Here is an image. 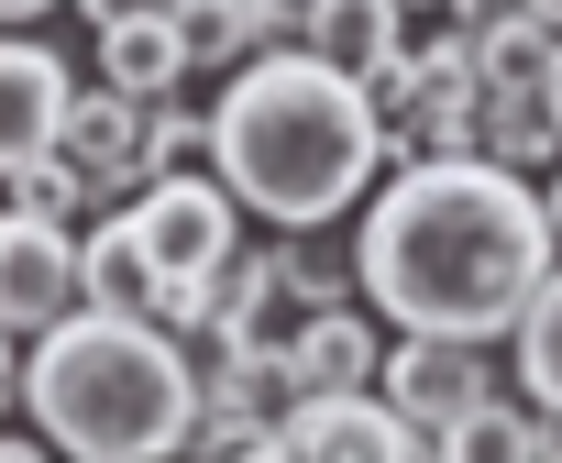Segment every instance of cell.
<instances>
[{"mask_svg":"<svg viewBox=\"0 0 562 463\" xmlns=\"http://www.w3.org/2000/svg\"><path fill=\"white\" fill-rule=\"evenodd\" d=\"M551 266H562L551 199L496 155H419L397 188H375V210L353 232V276L397 331L496 342V331H518V309Z\"/></svg>","mask_w":562,"mask_h":463,"instance_id":"6da1fadb","label":"cell"},{"mask_svg":"<svg viewBox=\"0 0 562 463\" xmlns=\"http://www.w3.org/2000/svg\"><path fill=\"white\" fill-rule=\"evenodd\" d=\"M375 166H397V133H386V111H375V89L353 67H331L321 45H276V56L232 67V89H221V177L243 188L254 221L321 232L375 188Z\"/></svg>","mask_w":562,"mask_h":463,"instance_id":"7a4b0ae2","label":"cell"},{"mask_svg":"<svg viewBox=\"0 0 562 463\" xmlns=\"http://www.w3.org/2000/svg\"><path fill=\"white\" fill-rule=\"evenodd\" d=\"M23 419L56 452H100V463H144L177 452L199 430V364L166 320L144 309H78L34 342L23 364Z\"/></svg>","mask_w":562,"mask_h":463,"instance_id":"3957f363","label":"cell"},{"mask_svg":"<svg viewBox=\"0 0 562 463\" xmlns=\"http://www.w3.org/2000/svg\"><path fill=\"white\" fill-rule=\"evenodd\" d=\"M78 309H89V232L45 221V210H12V232H0V320L23 342H45Z\"/></svg>","mask_w":562,"mask_h":463,"instance_id":"277c9868","label":"cell"},{"mask_svg":"<svg viewBox=\"0 0 562 463\" xmlns=\"http://www.w3.org/2000/svg\"><path fill=\"white\" fill-rule=\"evenodd\" d=\"M386 397L419 419L430 452H452V430L496 397V364H485V342H463V331H397V342H386Z\"/></svg>","mask_w":562,"mask_h":463,"instance_id":"5b68a950","label":"cell"},{"mask_svg":"<svg viewBox=\"0 0 562 463\" xmlns=\"http://www.w3.org/2000/svg\"><path fill=\"white\" fill-rule=\"evenodd\" d=\"M288 452H364V463H397V452H430L419 419L386 397V386H310L288 408Z\"/></svg>","mask_w":562,"mask_h":463,"instance_id":"8992f818","label":"cell"},{"mask_svg":"<svg viewBox=\"0 0 562 463\" xmlns=\"http://www.w3.org/2000/svg\"><path fill=\"white\" fill-rule=\"evenodd\" d=\"M144 111L155 100H133L122 78H100V89H78V111H67V155L100 177V188H144Z\"/></svg>","mask_w":562,"mask_h":463,"instance_id":"52a82bcc","label":"cell"},{"mask_svg":"<svg viewBox=\"0 0 562 463\" xmlns=\"http://www.w3.org/2000/svg\"><path fill=\"white\" fill-rule=\"evenodd\" d=\"M299 45H321L331 67L375 78L408 56V0H299Z\"/></svg>","mask_w":562,"mask_h":463,"instance_id":"ba28073f","label":"cell"},{"mask_svg":"<svg viewBox=\"0 0 562 463\" xmlns=\"http://www.w3.org/2000/svg\"><path fill=\"white\" fill-rule=\"evenodd\" d=\"M0 100H12V155H34V144L67 133V111H78V67H67L56 45L12 34V56H0Z\"/></svg>","mask_w":562,"mask_h":463,"instance_id":"9c48e42d","label":"cell"},{"mask_svg":"<svg viewBox=\"0 0 562 463\" xmlns=\"http://www.w3.org/2000/svg\"><path fill=\"white\" fill-rule=\"evenodd\" d=\"M100 78H122L133 100H166V89H188V78H199V56H188L177 12H133V23H111V34H100Z\"/></svg>","mask_w":562,"mask_h":463,"instance_id":"30bf717a","label":"cell"},{"mask_svg":"<svg viewBox=\"0 0 562 463\" xmlns=\"http://www.w3.org/2000/svg\"><path fill=\"white\" fill-rule=\"evenodd\" d=\"M288 353H299V375L310 386H386V342H375V320L364 309H310L299 331H288Z\"/></svg>","mask_w":562,"mask_h":463,"instance_id":"8fae6325","label":"cell"},{"mask_svg":"<svg viewBox=\"0 0 562 463\" xmlns=\"http://www.w3.org/2000/svg\"><path fill=\"white\" fill-rule=\"evenodd\" d=\"M276 298H288V255L254 244V255H232V266L210 276V320H199V331H221V342H265V331H276Z\"/></svg>","mask_w":562,"mask_h":463,"instance_id":"7c38bea8","label":"cell"},{"mask_svg":"<svg viewBox=\"0 0 562 463\" xmlns=\"http://www.w3.org/2000/svg\"><path fill=\"white\" fill-rule=\"evenodd\" d=\"M551 67H562V23L551 12H518V23L474 34V78L485 89H551Z\"/></svg>","mask_w":562,"mask_h":463,"instance_id":"4fadbf2b","label":"cell"},{"mask_svg":"<svg viewBox=\"0 0 562 463\" xmlns=\"http://www.w3.org/2000/svg\"><path fill=\"white\" fill-rule=\"evenodd\" d=\"M507 375H518L540 408H562V266L529 287V309H518V331H507Z\"/></svg>","mask_w":562,"mask_h":463,"instance_id":"5bb4252c","label":"cell"},{"mask_svg":"<svg viewBox=\"0 0 562 463\" xmlns=\"http://www.w3.org/2000/svg\"><path fill=\"white\" fill-rule=\"evenodd\" d=\"M166 166H221V100H210V111H199V100L177 111V89H166V100L144 111V177H166Z\"/></svg>","mask_w":562,"mask_h":463,"instance_id":"9a60e30c","label":"cell"},{"mask_svg":"<svg viewBox=\"0 0 562 463\" xmlns=\"http://www.w3.org/2000/svg\"><path fill=\"white\" fill-rule=\"evenodd\" d=\"M100 199V177L67 155V144H34V155H12V210H45V221H78Z\"/></svg>","mask_w":562,"mask_h":463,"instance_id":"2e32d148","label":"cell"},{"mask_svg":"<svg viewBox=\"0 0 562 463\" xmlns=\"http://www.w3.org/2000/svg\"><path fill=\"white\" fill-rule=\"evenodd\" d=\"M67 12H78L89 34H111V23H133V12H177V0H67Z\"/></svg>","mask_w":562,"mask_h":463,"instance_id":"e0dca14e","label":"cell"},{"mask_svg":"<svg viewBox=\"0 0 562 463\" xmlns=\"http://www.w3.org/2000/svg\"><path fill=\"white\" fill-rule=\"evenodd\" d=\"M518 12H529V0H452V23H463V34H496V23H518Z\"/></svg>","mask_w":562,"mask_h":463,"instance_id":"ac0fdd59","label":"cell"},{"mask_svg":"<svg viewBox=\"0 0 562 463\" xmlns=\"http://www.w3.org/2000/svg\"><path fill=\"white\" fill-rule=\"evenodd\" d=\"M45 12H67V0H12V23H45Z\"/></svg>","mask_w":562,"mask_h":463,"instance_id":"d6986e66","label":"cell"},{"mask_svg":"<svg viewBox=\"0 0 562 463\" xmlns=\"http://www.w3.org/2000/svg\"><path fill=\"white\" fill-rule=\"evenodd\" d=\"M540 199H551V232H562V166H551V177H540Z\"/></svg>","mask_w":562,"mask_h":463,"instance_id":"ffe728a7","label":"cell"},{"mask_svg":"<svg viewBox=\"0 0 562 463\" xmlns=\"http://www.w3.org/2000/svg\"><path fill=\"white\" fill-rule=\"evenodd\" d=\"M529 12H551V23H562V0H529Z\"/></svg>","mask_w":562,"mask_h":463,"instance_id":"44dd1931","label":"cell"},{"mask_svg":"<svg viewBox=\"0 0 562 463\" xmlns=\"http://www.w3.org/2000/svg\"><path fill=\"white\" fill-rule=\"evenodd\" d=\"M551 111H562V67H551Z\"/></svg>","mask_w":562,"mask_h":463,"instance_id":"7402d4cb","label":"cell"},{"mask_svg":"<svg viewBox=\"0 0 562 463\" xmlns=\"http://www.w3.org/2000/svg\"><path fill=\"white\" fill-rule=\"evenodd\" d=\"M408 12H430V0H408Z\"/></svg>","mask_w":562,"mask_h":463,"instance_id":"603a6c76","label":"cell"}]
</instances>
